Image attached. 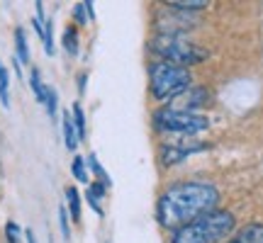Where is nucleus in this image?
Masks as SVG:
<instances>
[{
    "mask_svg": "<svg viewBox=\"0 0 263 243\" xmlns=\"http://www.w3.org/2000/svg\"><path fill=\"white\" fill-rule=\"evenodd\" d=\"M78 90H81V93H85V73L78 75Z\"/></svg>",
    "mask_w": 263,
    "mask_h": 243,
    "instance_id": "nucleus-27",
    "label": "nucleus"
},
{
    "mask_svg": "<svg viewBox=\"0 0 263 243\" xmlns=\"http://www.w3.org/2000/svg\"><path fill=\"white\" fill-rule=\"evenodd\" d=\"M197 19L193 12H183V10H173L163 5V12L156 17V27L159 34H173V37H183V32L197 27Z\"/></svg>",
    "mask_w": 263,
    "mask_h": 243,
    "instance_id": "nucleus-7",
    "label": "nucleus"
},
{
    "mask_svg": "<svg viewBox=\"0 0 263 243\" xmlns=\"http://www.w3.org/2000/svg\"><path fill=\"white\" fill-rule=\"evenodd\" d=\"M149 88L154 100L173 103L178 95H183L188 88H193V73H190V68H183V66L156 61L149 68Z\"/></svg>",
    "mask_w": 263,
    "mask_h": 243,
    "instance_id": "nucleus-3",
    "label": "nucleus"
},
{
    "mask_svg": "<svg viewBox=\"0 0 263 243\" xmlns=\"http://www.w3.org/2000/svg\"><path fill=\"white\" fill-rule=\"evenodd\" d=\"M207 144L205 141H197V139H180V141H168L159 149V160L168 168V166H178L183 160L193 156V153H200L205 151Z\"/></svg>",
    "mask_w": 263,
    "mask_h": 243,
    "instance_id": "nucleus-6",
    "label": "nucleus"
},
{
    "mask_svg": "<svg viewBox=\"0 0 263 243\" xmlns=\"http://www.w3.org/2000/svg\"><path fill=\"white\" fill-rule=\"evenodd\" d=\"M0 103H3V107H10V73H8V68H0Z\"/></svg>",
    "mask_w": 263,
    "mask_h": 243,
    "instance_id": "nucleus-19",
    "label": "nucleus"
},
{
    "mask_svg": "<svg viewBox=\"0 0 263 243\" xmlns=\"http://www.w3.org/2000/svg\"><path fill=\"white\" fill-rule=\"evenodd\" d=\"M64 49L71 54V56L78 54V29L76 27H66V32H64Z\"/></svg>",
    "mask_w": 263,
    "mask_h": 243,
    "instance_id": "nucleus-18",
    "label": "nucleus"
},
{
    "mask_svg": "<svg viewBox=\"0 0 263 243\" xmlns=\"http://www.w3.org/2000/svg\"><path fill=\"white\" fill-rule=\"evenodd\" d=\"M25 238H27V243H37V238H34V231H32V229H27V231H25Z\"/></svg>",
    "mask_w": 263,
    "mask_h": 243,
    "instance_id": "nucleus-28",
    "label": "nucleus"
},
{
    "mask_svg": "<svg viewBox=\"0 0 263 243\" xmlns=\"http://www.w3.org/2000/svg\"><path fill=\"white\" fill-rule=\"evenodd\" d=\"M59 226H61V234H64L66 241H71V216L66 212V207H59Z\"/></svg>",
    "mask_w": 263,
    "mask_h": 243,
    "instance_id": "nucleus-23",
    "label": "nucleus"
},
{
    "mask_svg": "<svg viewBox=\"0 0 263 243\" xmlns=\"http://www.w3.org/2000/svg\"><path fill=\"white\" fill-rule=\"evenodd\" d=\"M73 15H76V22H78V25H85V22H88V15H85V5H83V3H78V5H76Z\"/></svg>",
    "mask_w": 263,
    "mask_h": 243,
    "instance_id": "nucleus-25",
    "label": "nucleus"
},
{
    "mask_svg": "<svg viewBox=\"0 0 263 243\" xmlns=\"http://www.w3.org/2000/svg\"><path fill=\"white\" fill-rule=\"evenodd\" d=\"M71 117H73V127H76V134H78V141L85 139V112L81 103L73 105V110H71Z\"/></svg>",
    "mask_w": 263,
    "mask_h": 243,
    "instance_id": "nucleus-17",
    "label": "nucleus"
},
{
    "mask_svg": "<svg viewBox=\"0 0 263 243\" xmlns=\"http://www.w3.org/2000/svg\"><path fill=\"white\" fill-rule=\"evenodd\" d=\"M0 68H3V64H0Z\"/></svg>",
    "mask_w": 263,
    "mask_h": 243,
    "instance_id": "nucleus-29",
    "label": "nucleus"
},
{
    "mask_svg": "<svg viewBox=\"0 0 263 243\" xmlns=\"http://www.w3.org/2000/svg\"><path fill=\"white\" fill-rule=\"evenodd\" d=\"M207 103H210V90H207V88H200V85H193V88H188L183 95H178L168 107L180 110V112H193L195 114L197 107H205Z\"/></svg>",
    "mask_w": 263,
    "mask_h": 243,
    "instance_id": "nucleus-8",
    "label": "nucleus"
},
{
    "mask_svg": "<svg viewBox=\"0 0 263 243\" xmlns=\"http://www.w3.org/2000/svg\"><path fill=\"white\" fill-rule=\"evenodd\" d=\"M219 205V190L207 180H183L166 187L156 205V219L163 229L176 231L180 226L215 212Z\"/></svg>",
    "mask_w": 263,
    "mask_h": 243,
    "instance_id": "nucleus-1",
    "label": "nucleus"
},
{
    "mask_svg": "<svg viewBox=\"0 0 263 243\" xmlns=\"http://www.w3.org/2000/svg\"><path fill=\"white\" fill-rule=\"evenodd\" d=\"M61 129H64L66 149H68V151H76V149H78V134H76L73 117H71V112H68V110L61 114Z\"/></svg>",
    "mask_w": 263,
    "mask_h": 243,
    "instance_id": "nucleus-10",
    "label": "nucleus"
},
{
    "mask_svg": "<svg viewBox=\"0 0 263 243\" xmlns=\"http://www.w3.org/2000/svg\"><path fill=\"white\" fill-rule=\"evenodd\" d=\"M154 127L163 134H178L183 139H190L200 131H205L210 127V119L202 114H193V112H180L173 107H163L154 114Z\"/></svg>",
    "mask_w": 263,
    "mask_h": 243,
    "instance_id": "nucleus-5",
    "label": "nucleus"
},
{
    "mask_svg": "<svg viewBox=\"0 0 263 243\" xmlns=\"http://www.w3.org/2000/svg\"><path fill=\"white\" fill-rule=\"evenodd\" d=\"M20 236H22V229L15 221H8L5 224V238H8V243H20Z\"/></svg>",
    "mask_w": 263,
    "mask_h": 243,
    "instance_id": "nucleus-24",
    "label": "nucleus"
},
{
    "mask_svg": "<svg viewBox=\"0 0 263 243\" xmlns=\"http://www.w3.org/2000/svg\"><path fill=\"white\" fill-rule=\"evenodd\" d=\"M105 190L107 187L100 185V183H93V185L88 187V192H85V199H88V205L93 207V212L98 216H103V207H100V197H105Z\"/></svg>",
    "mask_w": 263,
    "mask_h": 243,
    "instance_id": "nucleus-11",
    "label": "nucleus"
},
{
    "mask_svg": "<svg viewBox=\"0 0 263 243\" xmlns=\"http://www.w3.org/2000/svg\"><path fill=\"white\" fill-rule=\"evenodd\" d=\"M236 229V219L227 209H215L210 214L180 226L173 231L171 243H222Z\"/></svg>",
    "mask_w": 263,
    "mask_h": 243,
    "instance_id": "nucleus-2",
    "label": "nucleus"
},
{
    "mask_svg": "<svg viewBox=\"0 0 263 243\" xmlns=\"http://www.w3.org/2000/svg\"><path fill=\"white\" fill-rule=\"evenodd\" d=\"M85 163L90 166V170L95 173V178H98V183H100V185H105V187H110V185H112V180H110V175L105 173L103 166L98 163V156H95V153H90V156L85 158Z\"/></svg>",
    "mask_w": 263,
    "mask_h": 243,
    "instance_id": "nucleus-16",
    "label": "nucleus"
},
{
    "mask_svg": "<svg viewBox=\"0 0 263 243\" xmlns=\"http://www.w3.org/2000/svg\"><path fill=\"white\" fill-rule=\"evenodd\" d=\"M161 5L173 10H183V12H197V10H205L210 3L207 0H168V3H161Z\"/></svg>",
    "mask_w": 263,
    "mask_h": 243,
    "instance_id": "nucleus-12",
    "label": "nucleus"
},
{
    "mask_svg": "<svg viewBox=\"0 0 263 243\" xmlns=\"http://www.w3.org/2000/svg\"><path fill=\"white\" fill-rule=\"evenodd\" d=\"M149 49L159 56V61L183 66V68L202 64L207 58V49H202L200 44H195V42H190L185 37H173V34H156L151 39Z\"/></svg>",
    "mask_w": 263,
    "mask_h": 243,
    "instance_id": "nucleus-4",
    "label": "nucleus"
},
{
    "mask_svg": "<svg viewBox=\"0 0 263 243\" xmlns=\"http://www.w3.org/2000/svg\"><path fill=\"white\" fill-rule=\"evenodd\" d=\"M71 170H73V178L78 183H88V170H85V158L76 156L73 163H71Z\"/></svg>",
    "mask_w": 263,
    "mask_h": 243,
    "instance_id": "nucleus-22",
    "label": "nucleus"
},
{
    "mask_svg": "<svg viewBox=\"0 0 263 243\" xmlns=\"http://www.w3.org/2000/svg\"><path fill=\"white\" fill-rule=\"evenodd\" d=\"M227 243H263V224H246Z\"/></svg>",
    "mask_w": 263,
    "mask_h": 243,
    "instance_id": "nucleus-9",
    "label": "nucleus"
},
{
    "mask_svg": "<svg viewBox=\"0 0 263 243\" xmlns=\"http://www.w3.org/2000/svg\"><path fill=\"white\" fill-rule=\"evenodd\" d=\"M83 5H85V15H88V22H90V19L95 17V8H93V3H90V0H85Z\"/></svg>",
    "mask_w": 263,
    "mask_h": 243,
    "instance_id": "nucleus-26",
    "label": "nucleus"
},
{
    "mask_svg": "<svg viewBox=\"0 0 263 243\" xmlns=\"http://www.w3.org/2000/svg\"><path fill=\"white\" fill-rule=\"evenodd\" d=\"M66 202H68V212H71V221H81V195L76 187H66Z\"/></svg>",
    "mask_w": 263,
    "mask_h": 243,
    "instance_id": "nucleus-14",
    "label": "nucleus"
},
{
    "mask_svg": "<svg viewBox=\"0 0 263 243\" xmlns=\"http://www.w3.org/2000/svg\"><path fill=\"white\" fill-rule=\"evenodd\" d=\"M42 42H44V51L51 56L54 54V25H51V19H44V37H42Z\"/></svg>",
    "mask_w": 263,
    "mask_h": 243,
    "instance_id": "nucleus-21",
    "label": "nucleus"
},
{
    "mask_svg": "<svg viewBox=\"0 0 263 243\" xmlns=\"http://www.w3.org/2000/svg\"><path fill=\"white\" fill-rule=\"evenodd\" d=\"M15 51H17V61L20 66L22 64H29V47H27V34H25V29L17 27L15 29Z\"/></svg>",
    "mask_w": 263,
    "mask_h": 243,
    "instance_id": "nucleus-13",
    "label": "nucleus"
},
{
    "mask_svg": "<svg viewBox=\"0 0 263 243\" xmlns=\"http://www.w3.org/2000/svg\"><path fill=\"white\" fill-rule=\"evenodd\" d=\"M44 107H47V114L54 119V117H57V110H59V95H57V90H54V88H47Z\"/></svg>",
    "mask_w": 263,
    "mask_h": 243,
    "instance_id": "nucleus-20",
    "label": "nucleus"
},
{
    "mask_svg": "<svg viewBox=\"0 0 263 243\" xmlns=\"http://www.w3.org/2000/svg\"><path fill=\"white\" fill-rule=\"evenodd\" d=\"M29 88H32V93L37 97V103L44 105V97H47V85L42 83V75H39L37 68H32L29 71Z\"/></svg>",
    "mask_w": 263,
    "mask_h": 243,
    "instance_id": "nucleus-15",
    "label": "nucleus"
}]
</instances>
